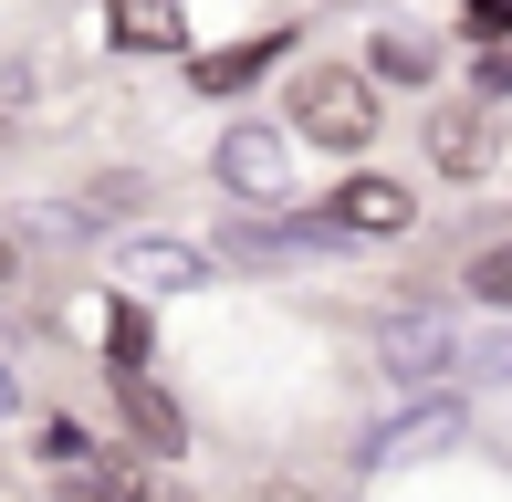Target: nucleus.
<instances>
[{
    "label": "nucleus",
    "instance_id": "nucleus-1",
    "mask_svg": "<svg viewBox=\"0 0 512 502\" xmlns=\"http://www.w3.org/2000/svg\"><path fill=\"white\" fill-rule=\"evenodd\" d=\"M293 126H304L314 147L356 157L366 136H377V95H366V74H345V63H304V74H293Z\"/></svg>",
    "mask_w": 512,
    "mask_h": 502
},
{
    "label": "nucleus",
    "instance_id": "nucleus-2",
    "mask_svg": "<svg viewBox=\"0 0 512 502\" xmlns=\"http://www.w3.org/2000/svg\"><path fill=\"white\" fill-rule=\"evenodd\" d=\"M220 178H230V199L272 210V199L293 189V168H283V136H272V126H230V136H220Z\"/></svg>",
    "mask_w": 512,
    "mask_h": 502
},
{
    "label": "nucleus",
    "instance_id": "nucleus-3",
    "mask_svg": "<svg viewBox=\"0 0 512 502\" xmlns=\"http://www.w3.org/2000/svg\"><path fill=\"white\" fill-rule=\"evenodd\" d=\"M115 408H126V429L157 450V461H178V450H189V419H178V398H168L147 367H115Z\"/></svg>",
    "mask_w": 512,
    "mask_h": 502
},
{
    "label": "nucleus",
    "instance_id": "nucleus-4",
    "mask_svg": "<svg viewBox=\"0 0 512 502\" xmlns=\"http://www.w3.org/2000/svg\"><path fill=\"white\" fill-rule=\"evenodd\" d=\"M178 32H189L178 0H115V11H105V42H115V53H178Z\"/></svg>",
    "mask_w": 512,
    "mask_h": 502
},
{
    "label": "nucleus",
    "instance_id": "nucleus-5",
    "mask_svg": "<svg viewBox=\"0 0 512 502\" xmlns=\"http://www.w3.org/2000/svg\"><path fill=\"white\" fill-rule=\"evenodd\" d=\"M283 53H293L283 32H262V42H230V53H199V63H189V84H199V95H241V84H251V74H272Z\"/></svg>",
    "mask_w": 512,
    "mask_h": 502
},
{
    "label": "nucleus",
    "instance_id": "nucleus-6",
    "mask_svg": "<svg viewBox=\"0 0 512 502\" xmlns=\"http://www.w3.org/2000/svg\"><path fill=\"white\" fill-rule=\"evenodd\" d=\"M335 220H345V231H408V189H398V178H345Z\"/></svg>",
    "mask_w": 512,
    "mask_h": 502
},
{
    "label": "nucleus",
    "instance_id": "nucleus-7",
    "mask_svg": "<svg viewBox=\"0 0 512 502\" xmlns=\"http://www.w3.org/2000/svg\"><path fill=\"white\" fill-rule=\"evenodd\" d=\"M387 367H398V377L450 367V325H439V314H398V335H387Z\"/></svg>",
    "mask_w": 512,
    "mask_h": 502
},
{
    "label": "nucleus",
    "instance_id": "nucleus-8",
    "mask_svg": "<svg viewBox=\"0 0 512 502\" xmlns=\"http://www.w3.org/2000/svg\"><path fill=\"white\" fill-rule=\"evenodd\" d=\"M429 157H439L450 178H481V116H460V105H450V116H429Z\"/></svg>",
    "mask_w": 512,
    "mask_h": 502
},
{
    "label": "nucleus",
    "instance_id": "nucleus-9",
    "mask_svg": "<svg viewBox=\"0 0 512 502\" xmlns=\"http://www.w3.org/2000/svg\"><path fill=\"white\" fill-rule=\"evenodd\" d=\"M136 272H147L157 293H178V283H199V251H178V241H136Z\"/></svg>",
    "mask_w": 512,
    "mask_h": 502
},
{
    "label": "nucleus",
    "instance_id": "nucleus-10",
    "mask_svg": "<svg viewBox=\"0 0 512 502\" xmlns=\"http://www.w3.org/2000/svg\"><path fill=\"white\" fill-rule=\"evenodd\" d=\"M377 74H387V84H418V74H429V42L387 32V42H377Z\"/></svg>",
    "mask_w": 512,
    "mask_h": 502
},
{
    "label": "nucleus",
    "instance_id": "nucleus-11",
    "mask_svg": "<svg viewBox=\"0 0 512 502\" xmlns=\"http://www.w3.org/2000/svg\"><path fill=\"white\" fill-rule=\"evenodd\" d=\"M471 293H481V304H512V241H492L471 262Z\"/></svg>",
    "mask_w": 512,
    "mask_h": 502
},
{
    "label": "nucleus",
    "instance_id": "nucleus-12",
    "mask_svg": "<svg viewBox=\"0 0 512 502\" xmlns=\"http://www.w3.org/2000/svg\"><path fill=\"white\" fill-rule=\"evenodd\" d=\"M105 325H115V335H105V346H115V367H147V314H136V304H115Z\"/></svg>",
    "mask_w": 512,
    "mask_h": 502
},
{
    "label": "nucleus",
    "instance_id": "nucleus-13",
    "mask_svg": "<svg viewBox=\"0 0 512 502\" xmlns=\"http://www.w3.org/2000/svg\"><path fill=\"white\" fill-rule=\"evenodd\" d=\"M492 32H512V0H471V42H492Z\"/></svg>",
    "mask_w": 512,
    "mask_h": 502
},
{
    "label": "nucleus",
    "instance_id": "nucleus-14",
    "mask_svg": "<svg viewBox=\"0 0 512 502\" xmlns=\"http://www.w3.org/2000/svg\"><path fill=\"white\" fill-rule=\"evenodd\" d=\"M481 95H512V53H492V42H481Z\"/></svg>",
    "mask_w": 512,
    "mask_h": 502
},
{
    "label": "nucleus",
    "instance_id": "nucleus-15",
    "mask_svg": "<svg viewBox=\"0 0 512 502\" xmlns=\"http://www.w3.org/2000/svg\"><path fill=\"white\" fill-rule=\"evenodd\" d=\"M11 272H21V251H11V231H0V283H11Z\"/></svg>",
    "mask_w": 512,
    "mask_h": 502
},
{
    "label": "nucleus",
    "instance_id": "nucleus-16",
    "mask_svg": "<svg viewBox=\"0 0 512 502\" xmlns=\"http://www.w3.org/2000/svg\"><path fill=\"white\" fill-rule=\"evenodd\" d=\"M0 419H11V367H0Z\"/></svg>",
    "mask_w": 512,
    "mask_h": 502
}]
</instances>
